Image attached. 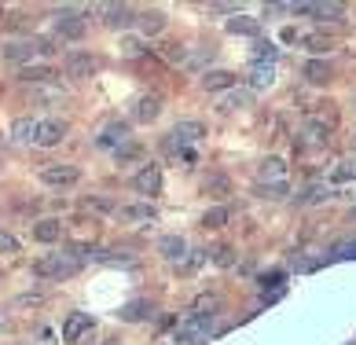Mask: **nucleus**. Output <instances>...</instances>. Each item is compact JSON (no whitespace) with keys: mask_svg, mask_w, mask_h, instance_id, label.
I'll list each match as a JSON object with an SVG mask.
<instances>
[{"mask_svg":"<svg viewBox=\"0 0 356 345\" xmlns=\"http://www.w3.org/2000/svg\"><path fill=\"white\" fill-rule=\"evenodd\" d=\"M250 103H254V92L250 88H232L228 96H220L217 107L220 111H243V107H250Z\"/></svg>","mask_w":356,"mask_h":345,"instance_id":"18","label":"nucleus"},{"mask_svg":"<svg viewBox=\"0 0 356 345\" xmlns=\"http://www.w3.org/2000/svg\"><path fill=\"white\" fill-rule=\"evenodd\" d=\"M85 209H88V214H114V202H111V198H103V195H96V198H85V202H81Z\"/></svg>","mask_w":356,"mask_h":345,"instance_id":"31","label":"nucleus"},{"mask_svg":"<svg viewBox=\"0 0 356 345\" xmlns=\"http://www.w3.org/2000/svg\"><path fill=\"white\" fill-rule=\"evenodd\" d=\"M294 198H298V206H316V202H327V198H331V188H327V184H309V188Z\"/></svg>","mask_w":356,"mask_h":345,"instance_id":"20","label":"nucleus"},{"mask_svg":"<svg viewBox=\"0 0 356 345\" xmlns=\"http://www.w3.org/2000/svg\"><path fill=\"white\" fill-rule=\"evenodd\" d=\"M85 330H92V312H70L63 320V342H77Z\"/></svg>","mask_w":356,"mask_h":345,"instance_id":"10","label":"nucleus"},{"mask_svg":"<svg viewBox=\"0 0 356 345\" xmlns=\"http://www.w3.org/2000/svg\"><path fill=\"white\" fill-rule=\"evenodd\" d=\"M209 327H213V316L191 312L188 320H184V323L177 327V342H180V345H199V342L209 335Z\"/></svg>","mask_w":356,"mask_h":345,"instance_id":"5","label":"nucleus"},{"mask_svg":"<svg viewBox=\"0 0 356 345\" xmlns=\"http://www.w3.org/2000/svg\"><path fill=\"white\" fill-rule=\"evenodd\" d=\"M228 30H232V33H246V37H254V33L261 30V26H257V19H232V22H228Z\"/></svg>","mask_w":356,"mask_h":345,"instance_id":"33","label":"nucleus"},{"mask_svg":"<svg viewBox=\"0 0 356 345\" xmlns=\"http://www.w3.org/2000/svg\"><path fill=\"white\" fill-rule=\"evenodd\" d=\"M147 309H151V301H129V305H125V309L118 312V316L133 323V320H143V316H147Z\"/></svg>","mask_w":356,"mask_h":345,"instance_id":"29","label":"nucleus"},{"mask_svg":"<svg viewBox=\"0 0 356 345\" xmlns=\"http://www.w3.org/2000/svg\"><path fill=\"white\" fill-rule=\"evenodd\" d=\"M206 136V125L202 122H195V118H188V122H177L173 132H169V140H165V151L169 154H177L184 147H191V143H199Z\"/></svg>","mask_w":356,"mask_h":345,"instance_id":"2","label":"nucleus"},{"mask_svg":"<svg viewBox=\"0 0 356 345\" xmlns=\"http://www.w3.org/2000/svg\"><path fill=\"white\" fill-rule=\"evenodd\" d=\"M0 250H8V254H15V250H19V243H15V239H11L8 232H0Z\"/></svg>","mask_w":356,"mask_h":345,"instance_id":"37","label":"nucleus"},{"mask_svg":"<svg viewBox=\"0 0 356 345\" xmlns=\"http://www.w3.org/2000/svg\"><path fill=\"white\" fill-rule=\"evenodd\" d=\"M133 188H136L140 195H158V191H162V169H158L154 162L143 166L136 177H133Z\"/></svg>","mask_w":356,"mask_h":345,"instance_id":"9","label":"nucleus"},{"mask_svg":"<svg viewBox=\"0 0 356 345\" xmlns=\"http://www.w3.org/2000/svg\"><path fill=\"white\" fill-rule=\"evenodd\" d=\"M136 26H140L147 37H154V33L165 30V15H162V11H143V15L136 19Z\"/></svg>","mask_w":356,"mask_h":345,"instance_id":"23","label":"nucleus"},{"mask_svg":"<svg viewBox=\"0 0 356 345\" xmlns=\"http://www.w3.org/2000/svg\"><path fill=\"white\" fill-rule=\"evenodd\" d=\"M228 188H232V180L224 177V172H209V177L202 180V191L213 195V198H224V195H228Z\"/></svg>","mask_w":356,"mask_h":345,"instance_id":"24","label":"nucleus"},{"mask_svg":"<svg viewBox=\"0 0 356 345\" xmlns=\"http://www.w3.org/2000/svg\"><path fill=\"white\" fill-rule=\"evenodd\" d=\"M272 81H275L272 63H254V66H250V92H257V88H272Z\"/></svg>","mask_w":356,"mask_h":345,"instance_id":"17","label":"nucleus"},{"mask_svg":"<svg viewBox=\"0 0 356 345\" xmlns=\"http://www.w3.org/2000/svg\"><path fill=\"white\" fill-rule=\"evenodd\" d=\"M56 33L63 37V41H77V37H85V19L81 11H63V15L56 19Z\"/></svg>","mask_w":356,"mask_h":345,"instance_id":"7","label":"nucleus"},{"mask_svg":"<svg viewBox=\"0 0 356 345\" xmlns=\"http://www.w3.org/2000/svg\"><path fill=\"white\" fill-rule=\"evenodd\" d=\"M30 232H33L37 243H59V239H63V220H56V217H44V220L30 224Z\"/></svg>","mask_w":356,"mask_h":345,"instance_id":"12","label":"nucleus"},{"mask_svg":"<svg viewBox=\"0 0 356 345\" xmlns=\"http://www.w3.org/2000/svg\"><path fill=\"white\" fill-rule=\"evenodd\" d=\"M305 77H309L312 85H327V81H331V66H327V63H316V59H312V63L305 66Z\"/></svg>","mask_w":356,"mask_h":345,"instance_id":"28","label":"nucleus"},{"mask_svg":"<svg viewBox=\"0 0 356 345\" xmlns=\"http://www.w3.org/2000/svg\"><path fill=\"white\" fill-rule=\"evenodd\" d=\"M283 172H286V166L280 162V158H268V162H261L257 177H261V180H272V184H280V180H283Z\"/></svg>","mask_w":356,"mask_h":345,"instance_id":"26","label":"nucleus"},{"mask_svg":"<svg viewBox=\"0 0 356 345\" xmlns=\"http://www.w3.org/2000/svg\"><path fill=\"white\" fill-rule=\"evenodd\" d=\"M19 77H22L26 85H41V81H51V77H56V70H51V66H26Z\"/></svg>","mask_w":356,"mask_h":345,"instance_id":"25","label":"nucleus"},{"mask_svg":"<svg viewBox=\"0 0 356 345\" xmlns=\"http://www.w3.org/2000/svg\"><path fill=\"white\" fill-rule=\"evenodd\" d=\"M99 11L107 15V26H133V22H136V19H133V8H129V4H103Z\"/></svg>","mask_w":356,"mask_h":345,"instance_id":"19","label":"nucleus"},{"mask_svg":"<svg viewBox=\"0 0 356 345\" xmlns=\"http://www.w3.org/2000/svg\"><path fill=\"white\" fill-rule=\"evenodd\" d=\"M133 114H136V122H154V118L162 114V99H158V96H143Z\"/></svg>","mask_w":356,"mask_h":345,"instance_id":"22","label":"nucleus"},{"mask_svg":"<svg viewBox=\"0 0 356 345\" xmlns=\"http://www.w3.org/2000/svg\"><path fill=\"white\" fill-rule=\"evenodd\" d=\"M257 195H261V198H283V195H286V180H280V184H261Z\"/></svg>","mask_w":356,"mask_h":345,"instance_id":"34","label":"nucleus"},{"mask_svg":"<svg viewBox=\"0 0 356 345\" xmlns=\"http://www.w3.org/2000/svg\"><path fill=\"white\" fill-rule=\"evenodd\" d=\"M63 136H67V125L59 118H41V125H37V147H59Z\"/></svg>","mask_w":356,"mask_h":345,"instance_id":"6","label":"nucleus"},{"mask_svg":"<svg viewBox=\"0 0 356 345\" xmlns=\"http://www.w3.org/2000/svg\"><path fill=\"white\" fill-rule=\"evenodd\" d=\"M63 66H67V77H92L96 74V59L85 56V51H70V56L63 59Z\"/></svg>","mask_w":356,"mask_h":345,"instance_id":"11","label":"nucleus"},{"mask_svg":"<svg viewBox=\"0 0 356 345\" xmlns=\"http://www.w3.org/2000/svg\"><path fill=\"white\" fill-rule=\"evenodd\" d=\"M48 41H41V37H30V41H11L4 45V59L8 63H30V59H41L48 56Z\"/></svg>","mask_w":356,"mask_h":345,"instance_id":"4","label":"nucleus"},{"mask_svg":"<svg viewBox=\"0 0 356 345\" xmlns=\"http://www.w3.org/2000/svg\"><path fill=\"white\" fill-rule=\"evenodd\" d=\"M37 118H19V122H11V140L15 143H37Z\"/></svg>","mask_w":356,"mask_h":345,"instance_id":"15","label":"nucleus"},{"mask_svg":"<svg viewBox=\"0 0 356 345\" xmlns=\"http://www.w3.org/2000/svg\"><path fill=\"white\" fill-rule=\"evenodd\" d=\"M254 56H257V63H272V59H275V45H265V41H261Z\"/></svg>","mask_w":356,"mask_h":345,"instance_id":"36","label":"nucleus"},{"mask_svg":"<svg viewBox=\"0 0 356 345\" xmlns=\"http://www.w3.org/2000/svg\"><path fill=\"white\" fill-rule=\"evenodd\" d=\"M353 154H356V140H353Z\"/></svg>","mask_w":356,"mask_h":345,"instance_id":"40","label":"nucleus"},{"mask_svg":"<svg viewBox=\"0 0 356 345\" xmlns=\"http://www.w3.org/2000/svg\"><path fill=\"white\" fill-rule=\"evenodd\" d=\"M213 261L220 264V268H228V264L235 261V257H232V246H217V250H213Z\"/></svg>","mask_w":356,"mask_h":345,"instance_id":"35","label":"nucleus"},{"mask_svg":"<svg viewBox=\"0 0 356 345\" xmlns=\"http://www.w3.org/2000/svg\"><path fill=\"white\" fill-rule=\"evenodd\" d=\"M290 11L298 15H316V19H341V4H290Z\"/></svg>","mask_w":356,"mask_h":345,"instance_id":"14","label":"nucleus"},{"mask_svg":"<svg viewBox=\"0 0 356 345\" xmlns=\"http://www.w3.org/2000/svg\"><path fill=\"white\" fill-rule=\"evenodd\" d=\"M202 88H206V92H220V88H235V74H228V70H209V74L202 77Z\"/></svg>","mask_w":356,"mask_h":345,"instance_id":"21","label":"nucleus"},{"mask_svg":"<svg viewBox=\"0 0 356 345\" xmlns=\"http://www.w3.org/2000/svg\"><path fill=\"white\" fill-rule=\"evenodd\" d=\"M165 56L173 59V63H184V48H180V45H169V51H165Z\"/></svg>","mask_w":356,"mask_h":345,"instance_id":"38","label":"nucleus"},{"mask_svg":"<svg viewBox=\"0 0 356 345\" xmlns=\"http://www.w3.org/2000/svg\"><path fill=\"white\" fill-rule=\"evenodd\" d=\"M158 254H162L165 261H180L184 254H188V243H184L180 235H162L158 239Z\"/></svg>","mask_w":356,"mask_h":345,"instance_id":"16","label":"nucleus"},{"mask_svg":"<svg viewBox=\"0 0 356 345\" xmlns=\"http://www.w3.org/2000/svg\"><path fill=\"white\" fill-rule=\"evenodd\" d=\"M224 224H228V209H224V206L206 209V217H202V228H224Z\"/></svg>","mask_w":356,"mask_h":345,"instance_id":"30","label":"nucleus"},{"mask_svg":"<svg viewBox=\"0 0 356 345\" xmlns=\"http://www.w3.org/2000/svg\"><path fill=\"white\" fill-rule=\"evenodd\" d=\"M301 45H305L309 51H316V56H323V51H331V41L320 33H309V37H301Z\"/></svg>","mask_w":356,"mask_h":345,"instance_id":"32","label":"nucleus"},{"mask_svg":"<svg viewBox=\"0 0 356 345\" xmlns=\"http://www.w3.org/2000/svg\"><path fill=\"white\" fill-rule=\"evenodd\" d=\"M125 140H129V125H125V122H111V125L96 136L99 147H118V151H122V143H125Z\"/></svg>","mask_w":356,"mask_h":345,"instance_id":"13","label":"nucleus"},{"mask_svg":"<svg viewBox=\"0 0 356 345\" xmlns=\"http://www.w3.org/2000/svg\"><path fill=\"white\" fill-rule=\"evenodd\" d=\"M338 257H356V243H341L338 246Z\"/></svg>","mask_w":356,"mask_h":345,"instance_id":"39","label":"nucleus"},{"mask_svg":"<svg viewBox=\"0 0 356 345\" xmlns=\"http://www.w3.org/2000/svg\"><path fill=\"white\" fill-rule=\"evenodd\" d=\"M331 180H338V184H346V180H356V154L341 158V162L334 166V172H331Z\"/></svg>","mask_w":356,"mask_h":345,"instance_id":"27","label":"nucleus"},{"mask_svg":"<svg viewBox=\"0 0 356 345\" xmlns=\"http://www.w3.org/2000/svg\"><path fill=\"white\" fill-rule=\"evenodd\" d=\"M37 177H41L44 188H74V184L81 180V169L70 166V162H48V166H41Z\"/></svg>","mask_w":356,"mask_h":345,"instance_id":"3","label":"nucleus"},{"mask_svg":"<svg viewBox=\"0 0 356 345\" xmlns=\"http://www.w3.org/2000/svg\"><path fill=\"white\" fill-rule=\"evenodd\" d=\"M81 268V261L74 254H48L41 261H33V275H41V280H67Z\"/></svg>","mask_w":356,"mask_h":345,"instance_id":"1","label":"nucleus"},{"mask_svg":"<svg viewBox=\"0 0 356 345\" xmlns=\"http://www.w3.org/2000/svg\"><path fill=\"white\" fill-rule=\"evenodd\" d=\"M114 217L122 224H147V220H154V206L151 202H129V206H118Z\"/></svg>","mask_w":356,"mask_h":345,"instance_id":"8","label":"nucleus"}]
</instances>
